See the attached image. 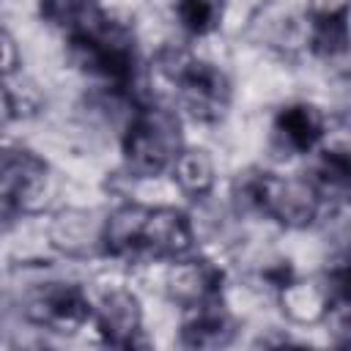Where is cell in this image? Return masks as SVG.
Wrapping results in <instances>:
<instances>
[{"mask_svg": "<svg viewBox=\"0 0 351 351\" xmlns=\"http://www.w3.org/2000/svg\"><path fill=\"white\" fill-rule=\"evenodd\" d=\"M49 195V170L33 151H0V206L11 211H38Z\"/></svg>", "mask_w": 351, "mask_h": 351, "instance_id": "5", "label": "cell"}, {"mask_svg": "<svg viewBox=\"0 0 351 351\" xmlns=\"http://www.w3.org/2000/svg\"><path fill=\"white\" fill-rule=\"evenodd\" d=\"M156 71L162 80L173 88L176 101L181 110L200 121V123H217L230 110V80L211 63L192 58L184 49H162L156 58Z\"/></svg>", "mask_w": 351, "mask_h": 351, "instance_id": "1", "label": "cell"}, {"mask_svg": "<svg viewBox=\"0 0 351 351\" xmlns=\"http://www.w3.org/2000/svg\"><path fill=\"white\" fill-rule=\"evenodd\" d=\"M93 326L107 346L115 348H134L143 346V307L132 291L115 288L101 296L93 307Z\"/></svg>", "mask_w": 351, "mask_h": 351, "instance_id": "9", "label": "cell"}, {"mask_svg": "<svg viewBox=\"0 0 351 351\" xmlns=\"http://www.w3.org/2000/svg\"><path fill=\"white\" fill-rule=\"evenodd\" d=\"M222 288H225V271L211 258L186 255L181 261H173V269L167 274L170 299L186 310L219 302Z\"/></svg>", "mask_w": 351, "mask_h": 351, "instance_id": "8", "label": "cell"}, {"mask_svg": "<svg viewBox=\"0 0 351 351\" xmlns=\"http://www.w3.org/2000/svg\"><path fill=\"white\" fill-rule=\"evenodd\" d=\"M181 123L167 107H137L123 134V165L134 178H156L181 151Z\"/></svg>", "mask_w": 351, "mask_h": 351, "instance_id": "4", "label": "cell"}, {"mask_svg": "<svg viewBox=\"0 0 351 351\" xmlns=\"http://www.w3.org/2000/svg\"><path fill=\"white\" fill-rule=\"evenodd\" d=\"M52 241L71 255L101 250V222H93L88 211H63L52 222Z\"/></svg>", "mask_w": 351, "mask_h": 351, "instance_id": "14", "label": "cell"}, {"mask_svg": "<svg viewBox=\"0 0 351 351\" xmlns=\"http://www.w3.org/2000/svg\"><path fill=\"white\" fill-rule=\"evenodd\" d=\"M326 137V118L310 101H291L277 110L271 123L274 145L288 156H302L315 151Z\"/></svg>", "mask_w": 351, "mask_h": 351, "instance_id": "10", "label": "cell"}, {"mask_svg": "<svg viewBox=\"0 0 351 351\" xmlns=\"http://www.w3.org/2000/svg\"><path fill=\"white\" fill-rule=\"evenodd\" d=\"M236 200L274 219L282 228H307L318 219L324 206L321 195L307 178H288L269 170H244L233 184Z\"/></svg>", "mask_w": 351, "mask_h": 351, "instance_id": "2", "label": "cell"}, {"mask_svg": "<svg viewBox=\"0 0 351 351\" xmlns=\"http://www.w3.org/2000/svg\"><path fill=\"white\" fill-rule=\"evenodd\" d=\"M310 49L335 60L348 52V0H310L307 3Z\"/></svg>", "mask_w": 351, "mask_h": 351, "instance_id": "11", "label": "cell"}, {"mask_svg": "<svg viewBox=\"0 0 351 351\" xmlns=\"http://www.w3.org/2000/svg\"><path fill=\"white\" fill-rule=\"evenodd\" d=\"M69 55L85 74L99 77L112 88H126L134 80V38L126 25L104 11L69 36Z\"/></svg>", "mask_w": 351, "mask_h": 351, "instance_id": "3", "label": "cell"}, {"mask_svg": "<svg viewBox=\"0 0 351 351\" xmlns=\"http://www.w3.org/2000/svg\"><path fill=\"white\" fill-rule=\"evenodd\" d=\"M19 69V47L11 38V33L0 30V80L11 77Z\"/></svg>", "mask_w": 351, "mask_h": 351, "instance_id": "18", "label": "cell"}, {"mask_svg": "<svg viewBox=\"0 0 351 351\" xmlns=\"http://www.w3.org/2000/svg\"><path fill=\"white\" fill-rule=\"evenodd\" d=\"M195 233L192 222L178 208H145L143 225H140V258L154 261H181L192 255Z\"/></svg>", "mask_w": 351, "mask_h": 351, "instance_id": "7", "label": "cell"}, {"mask_svg": "<svg viewBox=\"0 0 351 351\" xmlns=\"http://www.w3.org/2000/svg\"><path fill=\"white\" fill-rule=\"evenodd\" d=\"M186 321L181 326V343L189 348H219L233 340V321L222 310L219 302L186 310Z\"/></svg>", "mask_w": 351, "mask_h": 351, "instance_id": "12", "label": "cell"}, {"mask_svg": "<svg viewBox=\"0 0 351 351\" xmlns=\"http://www.w3.org/2000/svg\"><path fill=\"white\" fill-rule=\"evenodd\" d=\"M315 192L321 195V200L329 197H343L348 192V181H351V162H348V151L340 145H329L321 151L313 176L307 178Z\"/></svg>", "mask_w": 351, "mask_h": 351, "instance_id": "15", "label": "cell"}, {"mask_svg": "<svg viewBox=\"0 0 351 351\" xmlns=\"http://www.w3.org/2000/svg\"><path fill=\"white\" fill-rule=\"evenodd\" d=\"M5 110H11V104H8V96H3V93H0V121H3Z\"/></svg>", "mask_w": 351, "mask_h": 351, "instance_id": "19", "label": "cell"}, {"mask_svg": "<svg viewBox=\"0 0 351 351\" xmlns=\"http://www.w3.org/2000/svg\"><path fill=\"white\" fill-rule=\"evenodd\" d=\"M27 318L55 335H74L93 318V304L74 282H47L30 296Z\"/></svg>", "mask_w": 351, "mask_h": 351, "instance_id": "6", "label": "cell"}, {"mask_svg": "<svg viewBox=\"0 0 351 351\" xmlns=\"http://www.w3.org/2000/svg\"><path fill=\"white\" fill-rule=\"evenodd\" d=\"M101 8L96 5V0H41V16L60 27L66 36L77 33L80 27H85Z\"/></svg>", "mask_w": 351, "mask_h": 351, "instance_id": "17", "label": "cell"}, {"mask_svg": "<svg viewBox=\"0 0 351 351\" xmlns=\"http://www.w3.org/2000/svg\"><path fill=\"white\" fill-rule=\"evenodd\" d=\"M170 173H173L176 186L186 197H195V200L206 197L217 181L214 162H211L208 151H203V148H181L170 165Z\"/></svg>", "mask_w": 351, "mask_h": 351, "instance_id": "13", "label": "cell"}, {"mask_svg": "<svg viewBox=\"0 0 351 351\" xmlns=\"http://www.w3.org/2000/svg\"><path fill=\"white\" fill-rule=\"evenodd\" d=\"M178 25L189 36H211L225 19V0H176Z\"/></svg>", "mask_w": 351, "mask_h": 351, "instance_id": "16", "label": "cell"}]
</instances>
